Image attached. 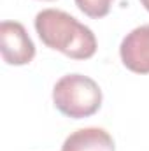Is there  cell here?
<instances>
[{"label":"cell","mask_w":149,"mask_h":151,"mask_svg":"<svg viewBox=\"0 0 149 151\" xmlns=\"http://www.w3.org/2000/svg\"><path fill=\"white\" fill-rule=\"evenodd\" d=\"M35 30L40 40L69 58L88 60L97 51L95 34L74 16L58 9H44L35 16Z\"/></svg>","instance_id":"cell-1"},{"label":"cell","mask_w":149,"mask_h":151,"mask_svg":"<svg viewBox=\"0 0 149 151\" xmlns=\"http://www.w3.org/2000/svg\"><path fill=\"white\" fill-rule=\"evenodd\" d=\"M53 102L60 113L69 118H88L100 109L102 90L88 76L67 74L54 84Z\"/></svg>","instance_id":"cell-2"},{"label":"cell","mask_w":149,"mask_h":151,"mask_svg":"<svg viewBox=\"0 0 149 151\" xmlns=\"http://www.w3.org/2000/svg\"><path fill=\"white\" fill-rule=\"evenodd\" d=\"M0 51L9 65H27L35 56V46L25 27L18 21H2L0 25Z\"/></svg>","instance_id":"cell-3"},{"label":"cell","mask_w":149,"mask_h":151,"mask_svg":"<svg viewBox=\"0 0 149 151\" xmlns=\"http://www.w3.org/2000/svg\"><path fill=\"white\" fill-rule=\"evenodd\" d=\"M119 55L126 69L137 74H149V25L132 30L123 39Z\"/></svg>","instance_id":"cell-4"},{"label":"cell","mask_w":149,"mask_h":151,"mask_svg":"<svg viewBox=\"0 0 149 151\" xmlns=\"http://www.w3.org/2000/svg\"><path fill=\"white\" fill-rule=\"evenodd\" d=\"M62 151H116V148L109 132L104 128L88 127L72 132L65 139Z\"/></svg>","instance_id":"cell-5"},{"label":"cell","mask_w":149,"mask_h":151,"mask_svg":"<svg viewBox=\"0 0 149 151\" xmlns=\"http://www.w3.org/2000/svg\"><path fill=\"white\" fill-rule=\"evenodd\" d=\"M114 0H75V5L90 18H104L109 14Z\"/></svg>","instance_id":"cell-6"},{"label":"cell","mask_w":149,"mask_h":151,"mask_svg":"<svg viewBox=\"0 0 149 151\" xmlns=\"http://www.w3.org/2000/svg\"><path fill=\"white\" fill-rule=\"evenodd\" d=\"M140 4L144 5V9H146V11H149V0H140Z\"/></svg>","instance_id":"cell-7"}]
</instances>
